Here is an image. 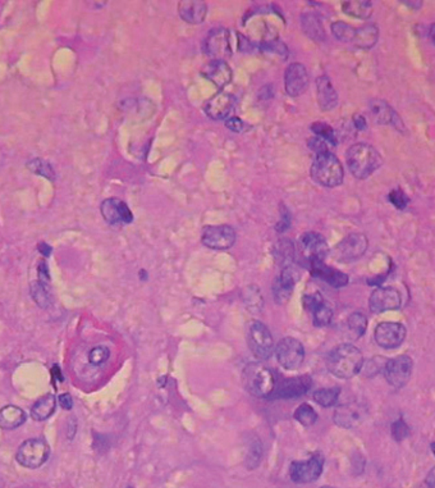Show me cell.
<instances>
[{"label":"cell","instance_id":"obj_1","mask_svg":"<svg viewBox=\"0 0 435 488\" xmlns=\"http://www.w3.org/2000/svg\"><path fill=\"white\" fill-rule=\"evenodd\" d=\"M364 358L361 351L356 346L343 343L329 352L326 367L337 378L350 379L361 372Z\"/></svg>","mask_w":435,"mask_h":488},{"label":"cell","instance_id":"obj_2","mask_svg":"<svg viewBox=\"0 0 435 488\" xmlns=\"http://www.w3.org/2000/svg\"><path fill=\"white\" fill-rule=\"evenodd\" d=\"M347 166L352 175L359 180L370 177L383 163L379 151L369 144L359 142L352 145L346 154Z\"/></svg>","mask_w":435,"mask_h":488},{"label":"cell","instance_id":"obj_3","mask_svg":"<svg viewBox=\"0 0 435 488\" xmlns=\"http://www.w3.org/2000/svg\"><path fill=\"white\" fill-rule=\"evenodd\" d=\"M310 175L316 184L324 187H335L342 184L344 171L339 159L331 151H326L315 157Z\"/></svg>","mask_w":435,"mask_h":488},{"label":"cell","instance_id":"obj_4","mask_svg":"<svg viewBox=\"0 0 435 488\" xmlns=\"http://www.w3.org/2000/svg\"><path fill=\"white\" fill-rule=\"evenodd\" d=\"M242 382L251 395L256 397L271 396L276 388V377L270 369L252 363L247 364L242 372Z\"/></svg>","mask_w":435,"mask_h":488},{"label":"cell","instance_id":"obj_5","mask_svg":"<svg viewBox=\"0 0 435 488\" xmlns=\"http://www.w3.org/2000/svg\"><path fill=\"white\" fill-rule=\"evenodd\" d=\"M247 345L260 360H268L274 352V340L268 327L260 321H251L247 330Z\"/></svg>","mask_w":435,"mask_h":488},{"label":"cell","instance_id":"obj_6","mask_svg":"<svg viewBox=\"0 0 435 488\" xmlns=\"http://www.w3.org/2000/svg\"><path fill=\"white\" fill-rule=\"evenodd\" d=\"M49 454L50 449L44 440L31 438L19 446L16 459L22 467L36 469L47 460Z\"/></svg>","mask_w":435,"mask_h":488},{"label":"cell","instance_id":"obj_7","mask_svg":"<svg viewBox=\"0 0 435 488\" xmlns=\"http://www.w3.org/2000/svg\"><path fill=\"white\" fill-rule=\"evenodd\" d=\"M279 364L288 370L298 368L305 360V349L300 341L293 337H285L276 348Z\"/></svg>","mask_w":435,"mask_h":488},{"label":"cell","instance_id":"obj_8","mask_svg":"<svg viewBox=\"0 0 435 488\" xmlns=\"http://www.w3.org/2000/svg\"><path fill=\"white\" fill-rule=\"evenodd\" d=\"M204 53L212 61H225L232 56L230 31L227 28H213L205 37Z\"/></svg>","mask_w":435,"mask_h":488},{"label":"cell","instance_id":"obj_9","mask_svg":"<svg viewBox=\"0 0 435 488\" xmlns=\"http://www.w3.org/2000/svg\"><path fill=\"white\" fill-rule=\"evenodd\" d=\"M298 250L307 264L314 262H324L329 253L324 237L316 232H305L298 239Z\"/></svg>","mask_w":435,"mask_h":488},{"label":"cell","instance_id":"obj_10","mask_svg":"<svg viewBox=\"0 0 435 488\" xmlns=\"http://www.w3.org/2000/svg\"><path fill=\"white\" fill-rule=\"evenodd\" d=\"M324 468V458L320 454L309 460L293 461L289 468V477L295 483H311L317 480Z\"/></svg>","mask_w":435,"mask_h":488},{"label":"cell","instance_id":"obj_11","mask_svg":"<svg viewBox=\"0 0 435 488\" xmlns=\"http://www.w3.org/2000/svg\"><path fill=\"white\" fill-rule=\"evenodd\" d=\"M368 250V239L362 233H351L335 246L333 257L338 262L350 263L361 258Z\"/></svg>","mask_w":435,"mask_h":488},{"label":"cell","instance_id":"obj_12","mask_svg":"<svg viewBox=\"0 0 435 488\" xmlns=\"http://www.w3.org/2000/svg\"><path fill=\"white\" fill-rule=\"evenodd\" d=\"M201 241L209 249H230L236 242V231L228 224L208 226L203 230Z\"/></svg>","mask_w":435,"mask_h":488},{"label":"cell","instance_id":"obj_13","mask_svg":"<svg viewBox=\"0 0 435 488\" xmlns=\"http://www.w3.org/2000/svg\"><path fill=\"white\" fill-rule=\"evenodd\" d=\"M414 363L408 355H401L388 360L384 368V376L389 385L394 388L405 386L412 374Z\"/></svg>","mask_w":435,"mask_h":488},{"label":"cell","instance_id":"obj_14","mask_svg":"<svg viewBox=\"0 0 435 488\" xmlns=\"http://www.w3.org/2000/svg\"><path fill=\"white\" fill-rule=\"evenodd\" d=\"M368 415V407L359 401H352L338 406L334 412L333 421L341 428H355L365 421Z\"/></svg>","mask_w":435,"mask_h":488},{"label":"cell","instance_id":"obj_15","mask_svg":"<svg viewBox=\"0 0 435 488\" xmlns=\"http://www.w3.org/2000/svg\"><path fill=\"white\" fill-rule=\"evenodd\" d=\"M406 327L397 322H383L375 328V341L383 349H396L406 339Z\"/></svg>","mask_w":435,"mask_h":488},{"label":"cell","instance_id":"obj_16","mask_svg":"<svg viewBox=\"0 0 435 488\" xmlns=\"http://www.w3.org/2000/svg\"><path fill=\"white\" fill-rule=\"evenodd\" d=\"M102 218L109 224H129L133 221L130 206L118 198L105 199L100 205Z\"/></svg>","mask_w":435,"mask_h":488},{"label":"cell","instance_id":"obj_17","mask_svg":"<svg viewBox=\"0 0 435 488\" xmlns=\"http://www.w3.org/2000/svg\"><path fill=\"white\" fill-rule=\"evenodd\" d=\"M298 279H300V272L293 264L282 268L280 275L274 281L273 285L274 299L278 304H283L289 300Z\"/></svg>","mask_w":435,"mask_h":488},{"label":"cell","instance_id":"obj_18","mask_svg":"<svg viewBox=\"0 0 435 488\" xmlns=\"http://www.w3.org/2000/svg\"><path fill=\"white\" fill-rule=\"evenodd\" d=\"M401 295L393 287L377 288L369 299V306L372 313H384L388 310H396L401 306Z\"/></svg>","mask_w":435,"mask_h":488},{"label":"cell","instance_id":"obj_19","mask_svg":"<svg viewBox=\"0 0 435 488\" xmlns=\"http://www.w3.org/2000/svg\"><path fill=\"white\" fill-rule=\"evenodd\" d=\"M302 303L306 310L313 314V321L315 326L317 327H324L332 322L333 318V310L331 306L325 301L324 297L314 293V294H306L302 299Z\"/></svg>","mask_w":435,"mask_h":488},{"label":"cell","instance_id":"obj_20","mask_svg":"<svg viewBox=\"0 0 435 488\" xmlns=\"http://www.w3.org/2000/svg\"><path fill=\"white\" fill-rule=\"evenodd\" d=\"M309 86V74L302 63H292L288 65L285 74L286 92L292 98L301 96Z\"/></svg>","mask_w":435,"mask_h":488},{"label":"cell","instance_id":"obj_21","mask_svg":"<svg viewBox=\"0 0 435 488\" xmlns=\"http://www.w3.org/2000/svg\"><path fill=\"white\" fill-rule=\"evenodd\" d=\"M311 383L313 381L307 374L300 377L287 378L283 379L278 386L276 385L271 396L276 399H296L305 395L306 392L311 388Z\"/></svg>","mask_w":435,"mask_h":488},{"label":"cell","instance_id":"obj_22","mask_svg":"<svg viewBox=\"0 0 435 488\" xmlns=\"http://www.w3.org/2000/svg\"><path fill=\"white\" fill-rule=\"evenodd\" d=\"M234 96L228 92L215 94L212 99L205 104L204 111L208 117L214 120H225L234 107Z\"/></svg>","mask_w":435,"mask_h":488},{"label":"cell","instance_id":"obj_23","mask_svg":"<svg viewBox=\"0 0 435 488\" xmlns=\"http://www.w3.org/2000/svg\"><path fill=\"white\" fill-rule=\"evenodd\" d=\"M309 268H310V272L313 276L324 281L328 285L335 287V288H341L348 284L347 275H344L343 272L335 269V268L326 266L324 262H314V263L309 264Z\"/></svg>","mask_w":435,"mask_h":488},{"label":"cell","instance_id":"obj_24","mask_svg":"<svg viewBox=\"0 0 435 488\" xmlns=\"http://www.w3.org/2000/svg\"><path fill=\"white\" fill-rule=\"evenodd\" d=\"M205 78L213 83L218 89L225 87L232 81V70L225 61H212L201 71Z\"/></svg>","mask_w":435,"mask_h":488},{"label":"cell","instance_id":"obj_25","mask_svg":"<svg viewBox=\"0 0 435 488\" xmlns=\"http://www.w3.org/2000/svg\"><path fill=\"white\" fill-rule=\"evenodd\" d=\"M178 14L190 25L203 23L208 14V6L201 0H182L178 4Z\"/></svg>","mask_w":435,"mask_h":488},{"label":"cell","instance_id":"obj_26","mask_svg":"<svg viewBox=\"0 0 435 488\" xmlns=\"http://www.w3.org/2000/svg\"><path fill=\"white\" fill-rule=\"evenodd\" d=\"M317 103L322 111H333L338 105V94L334 89L333 83L328 76H320L316 78Z\"/></svg>","mask_w":435,"mask_h":488},{"label":"cell","instance_id":"obj_27","mask_svg":"<svg viewBox=\"0 0 435 488\" xmlns=\"http://www.w3.org/2000/svg\"><path fill=\"white\" fill-rule=\"evenodd\" d=\"M370 111L379 125H392L399 131L405 129L402 120L399 118V114L392 109L388 103L380 99H374L370 102Z\"/></svg>","mask_w":435,"mask_h":488},{"label":"cell","instance_id":"obj_28","mask_svg":"<svg viewBox=\"0 0 435 488\" xmlns=\"http://www.w3.org/2000/svg\"><path fill=\"white\" fill-rule=\"evenodd\" d=\"M27 415L19 406L8 405L0 409V428L16 429L26 422Z\"/></svg>","mask_w":435,"mask_h":488},{"label":"cell","instance_id":"obj_29","mask_svg":"<svg viewBox=\"0 0 435 488\" xmlns=\"http://www.w3.org/2000/svg\"><path fill=\"white\" fill-rule=\"evenodd\" d=\"M301 25H302V30L305 32L307 36L310 37L311 40L314 41H324L325 31L324 28H323V23L320 19L314 14V13H306V14H302L301 17Z\"/></svg>","mask_w":435,"mask_h":488},{"label":"cell","instance_id":"obj_30","mask_svg":"<svg viewBox=\"0 0 435 488\" xmlns=\"http://www.w3.org/2000/svg\"><path fill=\"white\" fill-rule=\"evenodd\" d=\"M378 36L379 31L375 25H365L360 28H356L351 44L360 49H370L377 44Z\"/></svg>","mask_w":435,"mask_h":488},{"label":"cell","instance_id":"obj_31","mask_svg":"<svg viewBox=\"0 0 435 488\" xmlns=\"http://www.w3.org/2000/svg\"><path fill=\"white\" fill-rule=\"evenodd\" d=\"M56 400L53 395H45L38 399L36 403L31 407V416L34 421L43 422L49 419L56 412Z\"/></svg>","mask_w":435,"mask_h":488},{"label":"cell","instance_id":"obj_32","mask_svg":"<svg viewBox=\"0 0 435 488\" xmlns=\"http://www.w3.org/2000/svg\"><path fill=\"white\" fill-rule=\"evenodd\" d=\"M342 10L355 19H368L372 14V4L368 0H348L343 3Z\"/></svg>","mask_w":435,"mask_h":488},{"label":"cell","instance_id":"obj_33","mask_svg":"<svg viewBox=\"0 0 435 488\" xmlns=\"http://www.w3.org/2000/svg\"><path fill=\"white\" fill-rule=\"evenodd\" d=\"M274 257L283 267L291 266L295 260V246L291 240H279L274 246Z\"/></svg>","mask_w":435,"mask_h":488},{"label":"cell","instance_id":"obj_34","mask_svg":"<svg viewBox=\"0 0 435 488\" xmlns=\"http://www.w3.org/2000/svg\"><path fill=\"white\" fill-rule=\"evenodd\" d=\"M27 168L35 175L45 177L47 180L52 181V182L56 181V171H54V168L49 162L44 160V159L36 158V159L30 160L27 163Z\"/></svg>","mask_w":435,"mask_h":488},{"label":"cell","instance_id":"obj_35","mask_svg":"<svg viewBox=\"0 0 435 488\" xmlns=\"http://www.w3.org/2000/svg\"><path fill=\"white\" fill-rule=\"evenodd\" d=\"M30 290H31V296H32L34 301H35L40 308L47 309V308L50 306V304H52V299H50V294H49L47 285L41 284V282L37 279V281H34V282L31 284Z\"/></svg>","mask_w":435,"mask_h":488},{"label":"cell","instance_id":"obj_36","mask_svg":"<svg viewBox=\"0 0 435 488\" xmlns=\"http://www.w3.org/2000/svg\"><path fill=\"white\" fill-rule=\"evenodd\" d=\"M339 394H341V390L338 387L322 388V390H317L313 397H314V401L316 404L324 406V407H331V406L337 404Z\"/></svg>","mask_w":435,"mask_h":488},{"label":"cell","instance_id":"obj_37","mask_svg":"<svg viewBox=\"0 0 435 488\" xmlns=\"http://www.w3.org/2000/svg\"><path fill=\"white\" fill-rule=\"evenodd\" d=\"M348 331L353 335L355 339L361 337L368 328V319L362 313H353L347 319Z\"/></svg>","mask_w":435,"mask_h":488},{"label":"cell","instance_id":"obj_38","mask_svg":"<svg viewBox=\"0 0 435 488\" xmlns=\"http://www.w3.org/2000/svg\"><path fill=\"white\" fill-rule=\"evenodd\" d=\"M355 32H356V28L343 21H337L332 25V34L334 37L343 43H352V40L355 37Z\"/></svg>","mask_w":435,"mask_h":488},{"label":"cell","instance_id":"obj_39","mask_svg":"<svg viewBox=\"0 0 435 488\" xmlns=\"http://www.w3.org/2000/svg\"><path fill=\"white\" fill-rule=\"evenodd\" d=\"M295 419L304 427H311L317 421V413L315 412L313 406L302 404L300 407H297L295 412Z\"/></svg>","mask_w":435,"mask_h":488},{"label":"cell","instance_id":"obj_40","mask_svg":"<svg viewBox=\"0 0 435 488\" xmlns=\"http://www.w3.org/2000/svg\"><path fill=\"white\" fill-rule=\"evenodd\" d=\"M311 129L316 135V138H323L325 142L328 144H332V145H337V136H335V132L334 129L326 125V123H323V122H315L311 126Z\"/></svg>","mask_w":435,"mask_h":488},{"label":"cell","instance_id":"obj_41","mask_svg":"<svg viewBox=\"0 0 435 488\" xmlns=\"http://www.w3.org/2000/svg\"><path fill=\"white\" fill-rule=\"evenodd\" d=\"M261 458H263V446H261V443H260L259 440H255V441H252L250 443L249 452H247V456H246L247 469L258 468V465L261 461Z\"/></svg>","mask_w":435,"mask_h":488},{"label":"cell","instance_id":"obj_42","mask_svg":"<svg viewBox=\"0 0 435 488\" xmlns=\"http://www.w3.org/2000/svg\"><path fill=\"white\" fill-rule=\"evenodd\" d=\"M387 361L381 359V358H375V359L366 361V364H362V373L365 374V377H374L379 373L380 370L386 368Z\"/></svg>","mask_w":435,"mask_h":488},{"label":"cell","instance_id":"obj_43","mask_svg":"<svg viewBox=\"0 0 435 488\" xmlns=\"http://www.w3.org/2000/svg\"><path fill=\"white\" fill-rule=\"evenodd\" d=\"M109 357H111V351H109L108 348L98 346V348H93V350L90 351L89 361H90V364L98 367V365H102L107 360L109 359Z\"/></svg>","mask_w":435,"mask_h":488},{"label":"cell","instance_id":"obj_44","mask_svg":"<svg viewBox=\"0 0 435 488\" xmlns=\"http://www.w3.org/2000/svg\"><path fill=\"white\" fill-rule=\"evenodd\" d=\"M388 200L399 211H403L408 204V198L402 190H392L388 195Z\"/></svg>","mask_w":435,"mask_h":488},{"label":"cell","instance_id":"obj_45","mask_svg":"<svg viewBox=\"0 0 435 488\" xmlns=\"http://www.w3.org/2000/svg\"><path fill=\"white\" fill-rule=\"evenodd\" d=\"M408 433L410 431H408V424L405 423L402 419H399L392 425V436L396 441L405 440L408 437Z\"/></svg>","mask_w":435,"mask_h":488},{"label":"cell","instance_id":"obj_46","mask_svg":"<svg viewBox=\"0 0 435 488\" xmlns=\"http://www.w3.org/2000/svg\"><path fill=\"white\" fill-rule=\"evenodd\" d=\"M249 294H245V303L249 305V308L255 306L256 309H260L263 305V297L260 295V290L255 287V293H252V286L247 288Z\"/></svg>","mask_w":435,"mask_h":488},{"label":"cell","instance_id":"obj_47","mask_svg":"<svg viewBox=\"0 0 435 488\" xmlns=\"http://www.w3.org/2000/svg\"><path fill=\"white\" fill-rule=\"evenodd\" d=\"M309 147H310L311 150H314L315 153H316V156H317V154H322V153L329 151L326 142H325L323 138H310Z\"/></svg>","mask_w":435,"mask_h":488},{"label":"cell","instance_id":"obj_48","mask_svg":"<svg viewBox=\"0 0 435 488\" xmlns=\"http://www.w3.org/2000/svg\"><path fill=\"white\" fill-rule=\"evenodd\" d=\"M37 272H38V281L44 285H49L50 282V275H49V268H47V263L44 260H40L38 262V266H37Z\"/></svg>","mask_w":435,"mask_h":488},{"label":"cell","instance_id":"obj_49","mask_svg":"<svg viewBox=\"0 0 435 488\" xmlns=\"http://www.w3.org/2000/svg\"><path fill=\"white\" fill-rule=\"evenodd\" d=\"M285 208V206H283ZM288 211L285 208V211L282 212V218H280V221L278 222V224H277V227H276V230L278 231V232H285V231L288 230L289 229V226H291V215H289V213H287Z\"/></svg>","mask_w":435,"mask_h":488},{"label":"cell","instance_id":"obj_50","mask_svg":"<svg viewBox=\"0 0 435 488\" xmlns=\"http://www.w3.org/2000/svg\"><path fill=\"white\" fill-rule=\"evenodd\" d=\"M225 126L231 129V131H233V132H242L245 123H243L240 118L233 117V118H230V120L225 122Z\"/></svg>","mask_w":435,"mask_h":488},{"label":"cell","instance_id":"obj_51","mask_svg":"<svg viewBox=\"0 0 435 488\" xmlns=\"http://www.w3.org/2000/svg\"><path fill=\"white\" fill-rule=\"evenodd\" d=\"M59 404L65 409V410H71L74 406V400L69 394H63L59 396Z\"/></svg>","mask_w":435,"mask_h":488},{"label":"cell","instance_id":"obj_52","mask_svg":"<svg viewBox=\"0 0 435 488\" xmlns=\"http://www.w3.org/2000/svg\"><path fill=\"white\" fill-rule=\"evenodd\" d=\"M353 125H355L356 129H360V131H364L368 127L366 120L364 118V116H361V114H355L353 116Z\"/></svg>","mask_w":435,"mask_h":488},{"label":"cell","instance_id":"obj_53","mask_svg":"<svg viewBox=\"0 0 435 488\" xmlns=\"http://www.w3.org/2000/svg\"><path fill=\"white\" fill-rule=\"evenodd\" d=\"M37 249H38V251H40L44 257H50V254H52V251H53L52 246H49L47 242H40L38 246H37Z\"/></svg>","mask_w":435,"mask_h":488},{"label":"cell","instance_id":"obj_54","mask_svg":"<svg viewBox=\"0 0 435 488\" xmlns=\"http://www.w3.org/2000/svg\"><path fill=\"white\" fill-rule=\"evenodd\" d=\"M426 485L430 488H435V468L429 471L427 477H426Z\"/></svg>","mask_w":435,"mask_h":488},{"label":"cell","instance_id":"obj_55","mask_svg":"<svg viewBox=\"0 0 435 488\" xmlns=\"http://www.w3.org/2000/svg\"><path fill=\"white\" fill-rule=\"evenodd\" d=\"M429 39L432 40V43L435 45V23H433L429 28Z\"/></svg>","mask_w":435,"mask_h":488},{"label":"cell","instance_id":"obj_56","mask_svg":"<svg viewBox=\"0 0 435 488\" xmlns=\"http://www.w3.org/2000/svg\"><path fill=\"white\" fill-rule=\"evenodd\" d=\"M405 4H406V6H415V7H411V8L419 10L423 3H421V1H405Z\"/></svg>","mask_w":435,"mask_h":488},{"label":"cell","instance_id":"obj_57","mask_svg":"<svg viewBox=\"0 0 435 488\" xmlns=\"http://www.w3.org/2000/svg\"><path fill=\"white\" fill-rule=\"evenodd\" d=\"M432 452H433V454L435 455V443H432Z\"/></svg>","mask_w":435,"mask_h":488},{"label":"cell","instance_id":"obj_58","mask_svg":"<svg viewBox=\"0 0 435 488\" xmlns=\"http://www.w3.org/2000/svg\"><path fill=\"white\" fill-rule=\"evenodd\" d=\"M416 488H430V487H429V486H427V485H426V483H425V485H421V486H419V487H416Z\"/></svg>","mask_w":435,"mask_h":488},{"label":"cell","instance_id":"obj_59","mask_svg":"<svg viewBox=\"0 0 435 488\" xmlns=\"http://www.w3.org/2000/svg\"><path fill=\"white\" fill-rule=\"evenodd\" d=\"M322 488H335V487H329V486H324V487H322Z\"/></svg>","mask_w":435,"mask_h":488},{"label":"cell","instance_id":"obj_60","mask_svg":"<svg viewBox=\"0 0 435 488\" xmlns=\"http://www.w3.org/2000/svg\"><path fill=\"white\" fill-rule=\"evenodd\" d=\"M131 488V487H130Z\"/></svg>","mask_w":435,"mask_h":488}]
</instances>
